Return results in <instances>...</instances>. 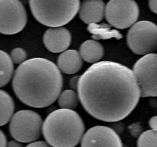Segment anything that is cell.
Segmentation results:
<instances>
[{
    "mask_svg": "<svg viewBox=\"0 0 157 147\" xmlns=\"http://www.w3.org/2000/svg\"><path fill=\"white\" fill-rule=\"evenodd\" d=\"M78 96L84 110L104 122H118L134 110L140 91L133 70L120 63L103 61L80 76Z\"/></svg>",
    "mask_w": 157,
    "mask_h": 147,
    "instance_id": "1",
    "label": "cell"
},
{
    "mask_svg": "<svg viewBox=\"0 0 157 147\" xmlns=\"http://www.w3.org/2000/svg\"><path fill=\"white\" fill-rule=\"evenodd\" d=\"M63 77L58 66L49 60H26L15 70L12 88L21 102L34 108H44L58 100Z\"/></svg>",
    "mask_w": 157,
    "mask_h": 147,
    "instance_id": "2",
    "label": "cell"
},
{
    "mask_svg": "<svg viewBox=\"0 0 157 147\" xmlns=\"http://www.w3.org/2000/svg\"><path fill=\"white\" fill-rule=\"evenodd\" d=\"M85 126L82 118L72 110L58 109L48 115L42 134L52 147H75L81 141Z\"/></svg>",
    "mask_w": 157,
    "mask_h": 147,
    "instance_id": "3",
    "label": "cell"
},
{
    "mask_svg": "<svg viewBox=\"0 0 157 147\" xmlns=\"http://www.w3.org/2000/svg\"><path fill=\"white\" fill-rule=\"evenodd\" d=\"M31 12L35 19L50 28L62 27L70 22L79 12L81 2L29 1Z\"/></svg>",
    "mask_w": 157,
    "mask_h": 147,
    "instance_id": "4",
    "label": "cell"
},
{
    "mask_svg": "<svg viewBox=\"0 0 157 147\" xmlns=\"http://www.w3.org/2000/svg\"><path fill=\"white\" fill-rule=\"evenodd\" d=\"M42 125V119L38 113L29 110H19L10 119L9 133L15 140L31 143L40 138Z\"/></svg>",
    "mask_w": 157,
    "mask_h": 147,
    "instance_id": "5",
    "label": "cell"
},
{
    "mask_svg": "<svg viewBox=\"0 0 157 147\" xmlns=\"http://www.w3.org/2000/svg\"><path fill=\"white\" fill-rule=\"evenodd\" d=\"M127 42L132 52L138 55L155 53L157 50V24L147 20L136 21L129 29Z\"/></svg>",
    "mask_w": 157,
    "mask_h": 147,
    "instance_id": "6",
    "label": "cell"
},
{
    "mask_svg": "<svg viewBox=\"0 0 157 147\" xmlns=\"http://www.w3.org/2000/svg\"><path fill=\"white\" fill-rule=\"evenodd\" d=\"M141 97L157 96V54L141 57L133 66Z\"/></svg>",
    "mask_w": 157,
    "mask_h": 147,
    "instance_id": "7",
    "label": "cell"
},
{
    "mask_svg": "<svg viewBox=\"0 0 157 147\" xmlns=\"http://www.w3.org/2000/svg\"><path fill=\"white\" fill-rule=\"evenodd\" d=\"M104 15L111 26L118 29H125L137 21L140 9L135 1L112 0L105 6Z\"/></svg>",
    "mask_w": 157,
    "mask_h": 147,
    "instance_id": "8",
    "label": "cell"
},
{
    "mask_svg": "<svg viewBox=\"0 0 157 147\" xmlns=\"http://www.w3.org/2000/svg\"><path fill=\"white\" fill-rule=\"evenodd\" d=\"M27 24V12L18 0H0V33L15 35Z\"/></svg>",
    "mask_w": 157,
    "mask_h": 147,
    "instance_id": "9",
    "label": "cell"
},
{
    "mask_svg": "<svg viewBox=\"0 0 157 147\" xmlns=\"http://www.w3.org/2000/svg\"><path fill=\"white\" fill-rule=\"evenodd\" d=\"M81 147H123V142L118 133L112 128L95 126L84 134Z\"/></svg>",
    "mask_w": 157,
    "mask_h": 147,
    "instance_id": "10",
    "label": "cell"
},
{
    "mask_svg": "<svg viewBox=\"0 0 157 147\" xmlns=\"http://www.w3.org/2000/svg\"><path fill=\"white\" fill-rule=\"evenodd\" d=\"M43 42L49 51L62 53L71 45V34L65 28H50L44 32Z\"/></svg>",
    "mask_w": 157,
    "mask_h": 147,
    "instance_id": "11",
    "label": "cell"
},
{
    "mask_svg": "<svg viewBox=\"0 0 157 147\" xmlns=\"http://www.w3.org/2000/svg\"><path fill=\"white\" fill-rule=\"evenodd\" d=\"M79 16L85 24H98L103 20L105 14V4L100 0H88L81 3Z\"/></svg>",
    "mask_w": 157,
    "mask_h": 147,
    "instance_id": "12",
    "label": "cell"
},
{
    "mask_svg": "<svg viewBox=\"0 0 157 147\" xmlns=\"http://www.w3.org/2000/svg\"><path fill=\"white\" fill-rule=\"evenodd\" d=\"M58 67L60 71L67 74H74L79 71L83 65V60L79 51L74 49L62 52L58 58Z\"/></svg>",
    "mask_w": 157,
    "mask_h": 147,
    "instance_id": "13",
    "label": "cell"
},
{
    "mask_svg": "<svg viewBox=\"0 0 157 147\" xmlns=\"http://www.w3.org/2000/svg\"><path fill=\"white\" fill-rule=\"evenodd\" d=\"M79 54L82 60L90 64L100 62L104 55L102 44L95 40H87L81 44Z\"/></svg>",
    "mask_w": 157,
    "mask_h": 147,
    "instance_id": "14",
    "label": "cell"
},
{
    "mask_svg": "<svg viewBox=\"0 0 157 147\" xmlns=\"http://www.w3.org/2000/svg\"><path fill=\"white\" fill-rule=\"evenodd\" d=\"M87 30L91 34L94 39L105 40L116 38L119 40L123 38L122 34L119 31L111 28V27L106 23L88 24Z\"/></svg>",
    "mask_w": 157,
    "mask_h": 147,
    "instance_id": "15",
    "label": "cell"
},
{
    "mask_svg": "<svg viewBox=\"0 0 157 147\" xmlns=\"http://www.w3.org/2000/svg\"><path fill=\"white\" fill-rule=\"evenodd\" d=\"M15 111V103L12 96L0 89V126L10 121Z\"/></svg>",
    "mask_w": 157,
    "mask_h": 147,
    "instance_id": "16",
    "label": "cell"
},
{
    "mask_svg": "<svg viewBox=\"0 0 157 147\" xmlns=\"http://www.w3.org/2000/svg\"><path fill=\"white\" fill-rule=\"evenodd\" d=\"M14 75V64L10 56L0 50V87L9 83Z\"/></svg>",
    "mask_w": 157,
    "mask_h": 147,
    "instance_id": "17",
    "label": "cell"
},
{
    "mask_svg": "<svg viewBox=\"0 0 157 147\" xmlns=\"http://www.w3.org/2000/svg\"><path fill=\"white\" fill-rule=\"evenodd\" d=\"M60 109L74 110L78 105V93L74 90H65L60 93L58 98Z\"/></svg>",
    "mask_w": 157,
    "mask_h": 147,
    "instance_id": "18",
    "label": "cell"
},
{
    "mask_svg": "<svg viewBox=\"0 0 157 147\" xmlns=\"http://www.w3.org/2000/svg\"><path fill=\"white\" fill-rule=\"evenodd\" d=\"M137 147H157V131L148 130L143 132L138 137Z\"/></svg>",
    "mask_w": 157,
    "mask_h": 147,
    "instance_id": "19",
    "label": "cell"
},
{
    "mask_svg": "<svg viewBox=\"0 0 157 147\" xmlns=\"http://www.w3.org/2000/svg\"><path fill=\"white\" fill-rule=\"evenodd\" d=\"M9 56H10L12 62L20 65L26 61L27 53L25 49L21 48V47H15V48L12 49Z\"/></svg>",
    "mask_w": 157,
    "mask_h": 147,
    "instance_id": "20",
    "label": "cell"
},
{
    "mask_svg": "<svg viewBox=\"0 0 157 147\" xmlns=\"http://www.w3.org/2000/svg\"><path fill=\"white\" fill-rule=\"evenodd\" d=\"M130 130V133H132L133 136H134L135 137H139L140 135L141 134V131H142V127H141L140 124L139 123H134L132 124L131 126H130L129 127Z\"/></svg>",
    "mask_w": 157,
    "mask_h": 147,
    "instance_id": "21",
    "label": "cell"
},
{
    "mask_svg": "<svg viewBox=\"0 0 157 147\" xmlns=\"http://www.w3.org/2000/svg\"><path fill=\"white\" fill-rule=\"evenodd\" d=\"M25 147H52L44 141H35V142H31Z\"/></svg>",
    "mask_w": 157,
    "mask_h": 147,
    "instance_id": "22",
    "label": "cell"
},
{
    "mask_svg": "<svg viewBox=\"0 0 157 147\" xmlns=\"http://www.w3.org/2000/svg\"><path fill=\"white\" fill-rule=\"evenodd\" d=\"M149 126L150 130L157 131V116H153L149 120Z\"/></svg>",
    "mask_w": 157,
    "mask_h": 147,
    "instance_id": "23",
    "label": "cell"
},
{
    "mask_svg": "<svg viewBox=\"0 0 157 147\" xmlns=\"http://www.w3.org/2000/svg\"><path fill=\"white\" fill-rule=\"evenodd\" d=\"M148 5L150 10L157 15V0H150L149 1Z\"/></svg>",
    "mask_w": 157,
    "mask_h": 147,
    "instance_id": "24",
    "label": "cell"
},
{
    "mask_svg": "<svg viewBox=\"0 0 157 147\" xmlns=\"http://www.w3.org/2000/svg\"><path fill=\"white\" fill-rule=\"evenodd\" d=\"M7 145V139L5 133L0 130V147H6Z\"/></svg>",
    "mask_w": 157,
    "mask_h": 147,
    "instance_id": "25",
    "label": "cell"
},
{
    "mask_svg": "<svg viewBox=\"0 0 157 147\" xmlns=\"http://www.w3.org/2000/svg\"><path fill=\"white\" fill-rule=\"evenodd\" d=\"M6 147H24L21 142H18L16 140H11L9 142H7Z\"/></svg>",
    "mask_w": 157,
    "mask_h": 147,
    "instance_id": "26",
    "label": "cell"
},
{
    "mask_svg": "<svg viewBox=\"0 0 157 147\" xmlns=\"http://www.w3.org/2000/svg\"><path fill=\"white\" fill-rule=\"evenodd\" d=\"M80 77H75L71 78L70 81V86L73 89H77L78 84V81H79Z\"/></svg>",
    "mask_w": 157,
    "mask_h": 147,
    "instance_id": "27",
    "label": "cell"
}]
</instances>
